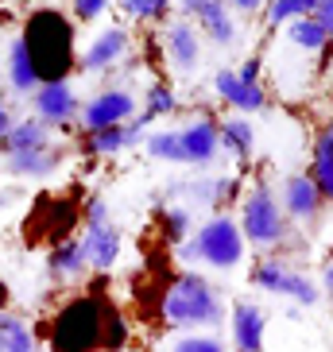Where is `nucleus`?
I'll list each match as a JSON object with an SVG mask.
<instances>
[{
  "mask_svg": "<svg viewBox=\"0 0 333 352\" xmlns=\"http://www.w3.org/2000/svg\"><path fill=\"white\" fill-rule=\"evenodd\" d=\"M279 206H283V213H287V221L314 225V221L322 217L325 197H322V190L314 186V178H310V175H291V178H283Z\"/></svg>",
  "mask_w": 333,
  "mask_h": 352,
  "instance_id": "nucleus-10",
  "label": "nucleus"
},
{
  "mask_svg": "<svg viewBox=\"0 0 333 352\" xmlns=\"http://www.w3.org/2000/svg\"><path fill=\"white\" fill-rule=\"evenodd\" d=\"M128 54V32L120 28V23H113V28H105V32L94 35V43L82 51V70L85 74H97V70H109V66H116L120 58Z\"/></svg>",
  "mask_w": 333,
  "mask_h": 352,
  "instance_id": "nucleus-15",
  "label": "nucleus"
},
{
  "mask_svg": "<svg viewBox=\"0 0 333 352\" xmlns=\"http://www.w3.org/2000/svg\"><path fill=\"white\" fill-rule=\"evenodd\" d=\"M310 178L314 186L322 190V197L333 206V120H325L314 135L310 147Z\"/></svg>",
  "mask_w": 333,
  "mask_h": 352,
  "instance_id": "nucleus-19",
  "label": "nucleus"
},
{
  "mask_svg": "<svg viewBox=\"0 0 333 352\" xmlns=\"http://www.w3.org/2000/svg\"><path fill=\"white\" fill-rule=\"evenodd\" d=\"M252 147H256V128L244 120V116H229L221 120V151H229L233 159H252Z\"/></svg>",
  "mask_w": 333,
  "mask_h": 352,
  "instance_id": "nucleus-23",
  "label": "nucleus"
},
{
  "mask_svg": "<svg viewBox=\"0 0 333 352\" xmlns=\"http://www.w3.org/2000/svg\"><path fill=\"white\" fill-rule=\"evenodd\" d=\"M8 85H12V94H35L39 89V74H35L32 66V54H28V47H23V39L16 35L8 47Z\"/></svg>",
  "mask_w": 333,
  "mask_h": 352,
  "instance_id": "nucleus-22",
  "label": "nucleus"
},
{
  "mask_svg": "<svg viewBox=\"0 0 333 352\" xmlns=\"http://www.w3.org/2000/svg\"><path fill=\"white\" fill-rule=\"evenodd\" d=\"M314 8H318V0H268V23L279 28V23L314 16Z\"/></svg>",
  "mask_w": 333,
  "mask_h": 352,
  "instance_id": "nucleus-28",
  "label": "nucleus"
},
{
  "mask_svg": "<svg viewBox=\"0 0 333 352\" xmlns=\"http://www.w3.org/2000/svg\"><path fill=\"white\" fill-rule=\"evenodd\" d=\"M144 147H147V155L155 159V163H182V135H178V128L147 132Z\"/></svg>",
  "mask_w": 333,
  "mask_h": 352,
  "instance_id": "nucleus-25",
  "label": "nucleus"
},
{
  "mask_svg": "<svg viewBox=\"0 0 333 352\" xmlns=\"http://www.w3.org/2000/svg\"><path fill=\"white\" fill-rule=\"evenodd\" d=\"M51 135H54V128L43 124L39 116H23L0 140V155L8 159V155H28V151H47L51 147Z\"/></svg>",
  "mask_w": 333,
  "mask_h": 352,
  "instance_id": "nucleus-16",
  "label": "nucleus"
},
{
  "mask_svg": "<svg viewBox=\"0 0 333 352\" xmlns=\"http://www.w3.org/2000/svg\"><path fill=\"white\" fill-rule=\"evenodd\" d=\"M194 28H198L202 39H209L213 47H229V43H237V20H233V8L225 4V0H209L206 12L194 20Z\"/></svg>",
  "mask_w": 333,
  "mask_h": 352,
  "instance_id": "nucleus-20",
  "label": "nucleus"
},
{
  "mask_svg": "<svg viewBox=\"0 0 333 352\" xmlns=\"http://www.w3.org/2000/svg\"><path fill=\"white\" fill-rule=\"evenodd\" d=\"M23 47L32 54V66L39 82H66L74 70V23L58 8H39L28 16L20 32Z\"/></svg>",
  "mask_w": 333,
  "mask_h": 352,
  "instance_id": "nucleus-1",
  "label": "nucleus"
},
{
  "mask_svg": "<svg viewBox=\"0 0 333 352\" xmlns=\"http://www.w3.org/2000/svg\"><path fill=\"white\" fill-rule=\"evenodd\" d=\"M32 104H35V116H39L43 124H70L74 116H82V101H78V94L70 89V82H47L39 85L32 94Z\"/></svg>",
  "mask_w": 333,
  "mask_h": 352,
  "instance_id": "nucleus-11",
  "label": "nucleus"
},
{
  "mask_svg": "<svg viewBox=\"0 0 333 352\" xmlns=\"http://www.w3.org/2000/svg\"><path fill=\"white\" fill-rule=\"evenodd\" d=\"M213 94L221 97L225 104H233L237 113H264L268 109V89L260 82H244L237 70L229 66H221L213 74Z\"/></svg>",
  "mask_w": 333,
  "mask_h": 352,
  "instance_id": "nucleus-12",
  "label": "nucleus"
},
{
  "mask_svg": "<svg viewBox=\"0 0 333 352\" xmlns=\"http://www.w3.org/2000/svg\"><path fill=\"white\" fill-rule=\"evenodd\" d=\"M16 124V116H12V109H8V101H4V97H0V140H4V135H8V128Z\"/></svg>",
  "mask_w": 333,
  "mask_h": 352,
  "instance_id": "nucleus-37",
  "label": "nucleus"
},
{
  "mask_svg": "<svg viewBox=\"0 0 333 352\" xmlns=\"http://www.w3.org/2000/svg\"><path fill=\"white\" fill-rule=\"evenodd\" d=\"M252 287L268 290L275 298H291L294 306H318V298H322L318 283L306 279L302 271H294L291 263H283V259H275V256L260 259V263L252 267Z\"/></svg>",
  "mask_w": 333,
  "mask_h": 352,
  "instance_id": "nucleus-7",
  "label": "nucleus"
},
{
  "mask_svg": "<svg viewBox=\"0 0 333 352\" xmlns=\"http://www.w3.org/2000/svg\"><path fill=\"white\" fill-rule=\"evenodd\" d=\"M287 39L302 51H325L330 47V35L322 32V23L314 20V16H302V20H291L287 23Z\"/></svg>",
  "mask_w": 333,
  "mask_h": 352,
  "instance_id": "nucleus-26",
  "label": "nucleus"
},
{
  "mask_svg": "<svg viewBox=\"0 0 333 352\" xmlns=\"http://www.w3.org/2000/svg\"><path fill=\"white\" fill-rule=\"evenodd\" d=\"M240 232L252 248H279L287 232H291V221L283 213L279 197L271 186H252L244 206H240Z\"/></svg>",
  "mask_w": 333,
  "mask_h": 352,
  "instance_id": "nucleus-5",
  "label": "nucleus"
},
{
  "mask_svg": "<svg viewBox=\"0 0 333 352\" xmlns=\"http://www.w3.org/2000/svg\"><path fill=\"white\" fill-rule=\"evenodd\" d=\"M178 109V97L175 89L166 82H155V85H147V94H144V116L147 120H163V116H171Z\"/></svg>",
  "mask_w": 333,
  "mask_h": 352,
  "instance_id": "nucleus-27",
  "label": "nucleus"
},
{
  "mask_svg": "<svg viewBox=\"0 0 333 352\" xmlns=\"http://www.w3.org/2000/svg\"><path fill=\"white\" fill-rule=\"evenodd\" d=\"M163 225H166V232H171L175 240H182L186 236V228H190V209H166Z\"/></svg>",
  "mask_w": 333,
  "mask_h": 352,
  "instance_id": "nucleus-33",
  "label": "nucleus"
},
{
  "mask_svg": "<svg viewBox=\"0 0 333 352\" xmlns=\"http://www.w3.org/2000/svg\"><path fill=\"white\" fill-rule=\"evenodd\" d=\"M82 221H85V232L78 240H82V248H85L89 271H109L120 259V228L109 217V206H105L101 197H94L85 206Z\"/></svg>",
  "mask_w": 333,
  "mask_h": 352,
  "instance_id": "nucleus-6",
  "label": "nucleus"
},
{
  "mask_svg": "<svg viewBox=\"0 0 333 352\" xmlns=\"http://www.w3.org/2000/svg\"><path fill=\"white\" fill-rule=\"evenodd\" d=\"M233 341L240 352H264V333H268V314L256 302H237L229 318Z\"/></svg>",
  "mask_w": 333,
  "mask_h": 352,
  "instance_id": "nucleus-17",
  "label": "nucleus"
},
{
  "mask_svg": "<svg viewBox=\"0 0 333 352\" xmlns=\"http://www.w3.org/2000/svg\"><path fill=\"white\" fill-rule=\"evenodd\" d=\"M248 252V240L240 232V221L229 213H217L198 225V232L182 244V259L190 263H202V267L213 271H233L240 267V259Z\"/></svg>",
  "mask_w": 333,
  "mask_h": 352,
  "instance_id": "nucleus-4",
  "label": "nucleus"
},
{
  "mask_svg": "<svg viewBox=\"0 0 333 352\" xmlns=\"http://www.w3.org/2000/svg\"><path fill=\"white\" fill-rule=\"evenodd\" d=\"M163 43H166V58L175 63V70L190 74V70L202 66V32L190 20H171L166 23Z\"/></svg>",
  "mask_w": 333,
  "mask_h": 352,
  "instance_id": "nucleus-14",
  "label": "nucleus"
},
{
  "mask_svg": "<svg viewBox=\"0 0 333 352\" xmlns=\"http://www.w3.org/2000/svg\"><path fill=\"white\" fill-rule=\"evenodd\" d=\"M105 318L109 302L101 294H74L58 306L47 341L51 352H101L105 349Z\"/></svg>",
  "mask_w": 333,
  "mask_h": 352,
  "instance_id": "nucleus-2",
  "label": "nucleus"
},
{
  "mask_svg": "<svg viewBox=\"0 0 333 352\" xmlns=\"http://www.w3.org/2000/svg\"><path fill=\"white\" fill-rule=\"evenodd\" d=\"M237 352H240V349H237Z\"/></svg>",
  "mask_w": 333,
  "mask_h": 352,
  "instance_id": "nucleus-40",
  "label": "nucleus"
},
{
  "mask_svg": "<svg viewBox=\"0 0 333 352\" xmlns=\"http://www.w3.org/2000/svg\"><path fill=\"white\" fill-rule=\"evenodd\" d=\"M147 120L144 113L132 116L128 124H116V128H101V132H82V140H78V147H82V155L89 159H101V155H120V151H128V147L144 144L147 140Z\"/></svg>",
  "mask_w": 333,
  "mask_h": 352,
  "instance_id": "nucleus-9",
  "label": "nucleus"
},
{
  "mask_svg": "<svg viewBox=\"0 0 333 352\" xmlns=\"http://www.w3.org/2000/svg\"><path fill=\"white\" fill-rule=\"evenodd\" d=\"M240 78H244V82H260V58H248V63L240 66Z\"/></svg>",
  "mask_w": 333,
  "mask_h": 352,
  "instance_id": "nucleus-38",
  "label": "nucleus"
},
{
  "mask_svg": "<svg viewBox=\"0 0 333 352\" xmlns=\"http://www.w3.org/2000/svg\"><path fill=\"white\" fill-rule=\"evenodd\" d=\"M0 352H39L32 325L20 314L0 310Z\"/></svg>",
  "mask_w": 333,
  "mask_h": 352,
  "instance_id": "nucleus-24",
  "label": "nucleus"
},
{
  "mask_svg": "<svg viewBox=\"0 0 333 352\" xmlns=\"http://www.w3.org/2000/svg\"><path fill=\"white\" fill-rule=\"evenodd\" d=\"M175 4H178V20H190V23H194L202 12H206L209 0H175Z\"/></svg>",
  "mask_w": 333,
  "mask_h": 352,
  "instance_id": "nucleus-34",
  "label": "nucleus"
},
{
  "mask_svg": "<svg viewBox=\"0 0 333 352\" xmlns=\"http://www.w3.org/2000/svg\"><path fill=\"white\" fill-rule=\"evenodd\" d=\"M128 344V325L120 318V310L109 306V318H105V352H120Z\"/></svg>",
  "mask_w": 333,
  "mask_h": 352,
  "instance_id": "nucleus-30",
  "label": "nucleus"
},
{
  "mask_svg": "<svg viewBox=\"0 0 333 352\" xmlns=\"http://www.w3.org/2000/svg\"><path fill=\"white\" fill-rule=\"evenodd\" d=\"M163 321L166 325H178V329H213L225 321V302H221V290L198 275V271H186L178 275L171 287H166L163 302Z\"/></svg>",
  "mask_w": 333,
  "mask_h": 352,
  "instance_id": "nucleus-3",
  "label": "nucleus"
},
{
  "mask_svg": "<svg viewBox=\"0 0 333 352\" xmlns=\"http://www.w3.org/2000/svg\"><path fill=\"white\" fill-rule=\"evenodd\" d=\"M322 290H325V298L333 302V263H325V271H322Z\"/></svg>",
  "mask_w": 333,
  "mask_h": 352,
  "instance_id": "nucleus-39",
  "label": "nucleus"
},
{
  "mask_svg": "<svg viewBox=\"0 0 333 352\" xmlns=\"http://www.w3.org/2000/svg\"><path fill=\"white\" fill-rule=\"evenodd\" d=\"M85 271H89V259H85V248L78 236L58 240L47 252V275H51V283H78Z\"/></svg>",
  "mask_w": 333,
  "mask_h": 352,
  "instance_id": "nucleus-18",
  "label": "nucleus"
},
{
  "mask_svg": "<svg viewBox=\"0 0 333 352\" xmlns=\"http://www.w3.org/2000/svg\"><path fill=\"white\" fill-rule=\"evenodd\" d=\"M171 352H225L221 349L217 337H209V333H186V337H178L171 344Z\"/></svg>",
  "mask_w": 333,
  "mask_h": 352,
  "instance_id": "nucleus-31",
  "label": "nucleus"
},
{
  "mask_svg": "<svg viewBox=\"0 0 333 352\" xmlns=\"http://www.w3.org/2000/svg\"><path fill=\"white\" fill-rule=\"evenodd\" d=\"M136 116V97L128 94V89H120V85H113V89H101V94H94L89 101L82 104V132H101V128H116V124H128Z\"/></svg>",
  "mask_w": 333,
  "mask_h": 352,
  "instance_id": "nucleus-8",
  "label": "nucleus"
},
{
  "mask_svg": "<svg viewBox=\"0 0 333 352\" xmlns=\"http://www.w3.org/2000/svg\"><path fill=\"white\" fill-rule=\"evenodd\" d=\"M8 175L16 178H51L58 166H63V151L58 147H47V151H28V155H8Z\"/></svg>",
  "mask_w": 333,
  "mask_h": 352,
  "instance_id": "nucleus-21",
  "label": "nucleus"
},
{
  "mask_svg": "<svg viewBox=\"0 0 333 352\" xmlns=\"http://www.w3.org/2000/svg\"><path fill=\"white\" fill-rule=\"evenodd\" d=\"M116 4H120V12H125V16L147 23V20H163L175 0H116Z\"/></svg>",
  "mask_w": 333,
  "mask_h": 352,
  "instance_id": "nucleus-29",
  "label": "nucleus"
},
{
  "mask_svg": "<svg viewBox=\"0 0 333 352\" xmlns=\"http://www.w3.org/2000/svg\"><path fill=\"white\" fill-rule=\"evenodd\" d=\"M233 12H260V8H268V0H225Z\"/></svg>",
  "mask_w": 333,
  "mask_h": 352,
  "instance_id": "nucleus-36",
  "label": "nucleus"
},
{
  "mask_svg": "<svg viewBox=\"0 0 333 352\" xmlns=\"http://www.w3.org/2000/svg\"><path fill=\"white\" fill-rule=\"evenodd\" d=\"M314 20L322 23V32L333 39V0H318V8H314Z\"/></svg>",
  "mask_w": 333,
  "mask_h": 352,
  "instance_id": "nucleus-35",
  "label": "nucleus"
},
{
  "mask_svg": "<svg viewBox=\"0 0 333 352\" xmlns=\"http://www.w3.org/2000/svg\"><path fill=\"white\" fill-rule=\"evenodd\" d=\"M178 135H182V163L209 166L213 159L221 155V124L217 120H209V116L190 120L186 128H178Z\"/></svg>",
  "mask_w": 333,
  "mask_h": 352,
  "instance_id": "nucleus-13",
  "label": "nucleus"
},
{
  "mask_svg": "<svg viewBox=\"0 0 333 352\" xmlns=\"http://www.w3.org/2000/svg\"><path fill=\"white\" fill-rule=\"evenodd\" d=\"M109 4H113V0H70V16L78 23H94L109 12Z\"/></svg>",
  "mask_w": 333,
  "mask_h": 352,
  "instance_id": "nucleus-32",
  "label": "nucleus"
}]
</instances>
